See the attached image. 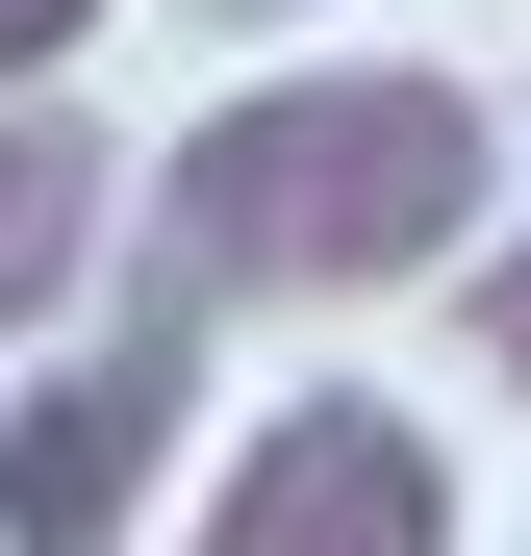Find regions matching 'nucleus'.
I'll list each match as a JSON object with an SVG mask.
<instances>
[{
    "label": "nucleus",
    "mask_w": 531,
    "mask_h": 556,
    "mask_svg": "<svg viewBox=\"0 0 531 556\" xmlns=\"http://www.w3.org/2000/svg\"><path fill=\"white\" fill-rule=\"evenodd\" d=\"M481 253V102L456 76H253L177 127V278L228 304H354V278Z\"/></svg>",
    "instance_id": "obj_1"
},
{
    "label": "nucleus",
    "mask_w": 531,
    "mask_h": 556,
    "mask_svg": "<svg viewBox=\"0 0 531 556\" xmlns=\"http://www.w3.org/2000/svg\"><path fill=\"white\" fill-rule=\"evenodd\" d=\"M203 430V329H102L76 380H26V430H0V556H127V506H152V455Z\"/></svg>",
    "instance_id": "obj_2"
},
{
    "label": "nucleus",
    "mask_w": 531,
    "mask_h": 556,
    "mask_svg": "<svg viewBox=\"0 0 531 556\" xmlns=\"http://www.w3.org/2000/svg\"><path fill=\"white\" fill-rule=\"evenodd\" d=\"M177 556H456V481H430L405 405L329 380V405H279V430L203 481V531H177Z\"/></svg>",
    "instance_id": "obj_3"
},
{
    "label": "nucleus",
    "mask_w": 531,
    "mask_h": 556,
    "mask_svg": "<svg viewBox=\"0 0 531 556\" xmlns=\"http://www.w3.org/2000/svg\"><path fill=\"white\" fill-rule=\"evenodd\" d=\"M76 228H102V152H76L51 102H0V329L76 304Z\"/></svg>",
    "instance_id": "obj_4"
},
{
    "label": "nucleus",
    "mask_w": 531,
    "mask_h": 556,
    "mask_svg": "<svg viewBox=\"0 0 531 556\" xmlns=\"http://www.w3.org/2000/svg\"><path fill=\"white\" fill-rule=\"evenodd\" d=\"M76 26H102V0H0V102H26V76H51Z\"/></svg>",
    "instance_id": "obj_5"
},
{
    "label": "nucleus",
    "mask_w": 531,
    "mask_h": 556,
    "mask_svg": "<svg viewBox=\"0 0 531 556\" xmlns=\"http://www.w3.org/2000/svg\"><path fill=\"white\" fill-rule=\"evenodd\" d=\"M481 354H506V405H531V253H481Z\"/></svg>",
    "instance_id": "obj_6"
},
{
    "label": "nucleus",
    "mask_w": 531,
    "mask_h": 556,
    "mask_svg": "<svg viewBox=\"0 0 531 556\" xmlns=\"http://www.w3.org/2000/svg\"><path fill=\"white\" fill-rule=\"evenodd\" d=\"M228 26H279V0H228Z\"/></svg>",
    "instance_id": "obj_7"
}]
</instances>
